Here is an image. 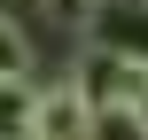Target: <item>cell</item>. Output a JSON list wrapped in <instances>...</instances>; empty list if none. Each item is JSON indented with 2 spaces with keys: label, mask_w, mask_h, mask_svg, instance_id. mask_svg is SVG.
<instances>
[{
  "label": "cell",
  "mask_w": 148,
  "mask_h": 140,
  "mask_svg": "<svg viewBox=\"0 0 148 140\" xmlns=\"http://www.w3.org/2000/svg\"><path fill=\"white\" fill-rule=\"evenodd\" d=\"M148 78V62H133L125 47H109V39H86L78 47V62H70V86H78V101L94 109V117H117L125 101H133V86Z\"/></svg>",
  "instance_id": "6da1fadb"
},
{
  "label": "cell",
  "mask_w": 148,
  "mask_h": 140,
  "mask_svg": "<svg viewBox=\"0 0 148 140\" xmlns=\"http://www.w3.org/2000/svg\"><path fill=\"white\" fill-rule=\"evenodd\" d=\"M23 132H31V140H94V132H101V117L78 101V86H70V78H55V86H31Z\"/></svg>",
  "instance_id": "7a4b0ae2"
},
{
  "label": "cell",
  "mask_w": 148,
  "mask_h": 140,
  "mask_svg": "<svg viewBox=\"0 0 148 140\" xmlns=\"http://www.w3.org/2000/svg\"><path fill=\"white\" fill-rule=\"evenodd\" d=\"M94 39H109V47H125L133 62H148V8H94V23H86Z\"/></svg>",
  "instance_id": "3957f363"
},
{
  "label": "cell",
  "mask_w": 148,
  "mask_h": 140,
  "mask_svg": "<svg viewBox=\"0 0 148 140\" xmlns=\"http://www.w3.org/2000/svg\"><path fill=\"white\" fill-rule=\"evenodd\" d=\"M31 62H39V47H31L23 16H8V8H0V86H23V78H31Z\"/></svg>",
  "instance_id": "277c9868"
},
{
  "label": "cell",
  "mask_w": 148,
  "mask_h": 140,
  "mask_svg": "<svg viewBox=\"0 0 148 140\" xmlns=\"http://www.w3.org/2000/svg\"><path fill=\"white\" fill-rule=\"evenodd\" d=\"M23 109H31V86H0V140L23 132Z\"/></svg>",
  "instance_id": "5b68a950"
},
{
  "label": "cell",
  "mask_w": 148,
  "mask_h": 140,
  "mask_svg": "<svg viewBox=\"0 0 148 140\" xmlns=\"http://www.w3.org/2000/svg\"><path fill=\"white\" fill-rule=\"evenodd\" d=\"M39 8H47L55 23H70V31H86V23H94V0H39Z\"/></svg>",
  "instance_id": "8992f818"
},
{
  "label": "cell",
  "mask_w": 148,
  "mask_h": 140,
  "mask_svg": "<svg viewBox=\"0 0 148 140\" xmlns=\"http://www.w3.org/2000/svg\"><path fill=\"white\" fill-rule=\"evenodd\" d=\"M117 117H125V125H133V132L148 140V78H140V86H133V101H125V109H117Z\"/></svg>",
  "instance_id": "52a82bcc"
},
{
  "label": "cell",
  "mask_w": 148,
  "mask_h": 140,
  "mask_svg": "<svg viewBox=\"0 0 148 140\" xmlns=\"http://www.w3.org/2000/svg\"><path fill=\"white\" fill-rule=\"evenodd\" d=\"M94 8H148V0H94Z\"/></svg>",
  "instance_id": "ba28073f"
},
{
  "label": "cell",
  "mask_w": 148,
  "mask_h": 140,
  "mask_svg": "<svg viewBox=\"0 0 148 140\" xmlns=\"http://www.w3.org/2000/svg\"><path fill=\"white\" fill-rule=\"evenodd\" d=\"M8 140H31V132H8Z\"/></svg>",
  "instance_id": "9c48e42d"
}]
</instances>
